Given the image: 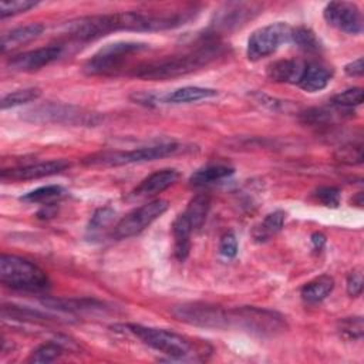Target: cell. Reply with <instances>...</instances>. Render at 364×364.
<instances>
[{"mask_svg": "<svg viewBox=\"0 0 364 364\" xmlns=\"http://www.w3.org/2000/svg\"><path fill=\"white\" fill-rule=\"evenodd\" d=\"M38 3L31 0H11V1H1L0 3V17L6 18L10 16H17L20 13H24L33 7H36Z\"/></svg>", "mask_w": 364, "mask_h": 364, "instance_id": "obj_33", "label": "cell"}, {"mask_svg": "<svg viewBox=\"0 0 364 364\" xmlns=\"http://www.w3.org/2000/svg\"><path fill=\"white\" fill-rule=\"evenodd\" d=\"M1 314L4 318L10 317L11 320L37 323V324H46V323L55 321V318L50 314L41 313L38 310H34V309H30L26 306H16V304H4Z\"/></svg>", "mask_w": 364, "mask_h": 364, "instance_id": "obj_23", "label": "cell"}, {"mask_svg": "<svg viewBox=\"0 0 364 364\" xmlns=\"http://www.w3.org/2000/svg\"><path fill=\"white\" fill-rule=\"evenodd\" d=\"M182 148L179 144H158L129 151H107L85 158L84 164L98 166H121L129 164H141L175 155Z\"/></svg>", "mask_w": 364, "mask_h": 364, "instance_id": "obj_5", "label": "cell"}, {"mask_svg": "<svg viewBox=\"0 0 364 364\" xmlns=\"http://www.w3.org/2000/svg\"><path fill=\"white\" fill-rule=\"evenodd\" d=\"M209 208H210V199L205 193L196 195L195 198H192L189 200V203H188L186 209L182 212V215L186 218V220L189 222L193 232L198 230L199 228H202V225L205 223Z\"/></svg>", "mask_w": 364, "mask_h": 364, "instance_id": "obj_24", "label": "cell"}, {"mask_svg": "<svg viewBox=\"0 0 364 364\" xmlns=\"http://www.w3.org/2000/svg\"><path fill=\"white\" fill-rule=\"evenodd\" d=\"M41 303L48 309L68 313H82L104 309L102 303L91 299H44Z\"/></svg>", "mask_w": 364, "mask_h": 364, "instance_id": "obj_22", "label": "cell"}, {"mask_svg": "<svg viewBox=\"0 0 364 364\" xmlns=\"http://www.w3.org/2000/svg\"><path fill=\"white\" fill-rule=\"evenodd\" d=\"M148 50V44L139 41H118L100 48L82 67L88 75H112L122 70L131 55Z\"/></svg>", "mask_w": 364, "mask_h": 364, "instance_id": "obj_4", "label": "cell"}, {"mask_svg": "<svg viewBox=\"0 0 364 364\" xmlns=\"http://www.w3.org/2000/svg\"><path fill=\"white\" fill-rule=\"evenodd\" d=\"M331 77L333 70L328 65L320 61H304L303 71L296 85L306 92H317L327 87Z\"/></svg>", "mask_w": 364, "mask_h": 364, "instance_id": "obj_15", "label": "cell"}, {"mask_svg": "<svg viewBox=\"0 0 364 364\" xmlns=\"http://www.w3.org/2000/svg\"><path fill=\"white\" fill-rule=\"evenodd\" d=\"M304 61L289 58V60H279L272 63L266 74L274 82H287V84H297L300 74L303 71Z\"/></svg>", "mask_w": 364, "mask_h": 364, "instance_id": "obj_18", "label": "cell"}, {"mask_svg": "<svg viewBox=\"0 0 364 364\" xmlns=\"http://www.w3.org/2000/svg\"><path fill=\"white\" fill-rule=\"evenodd\" d=\"M233 173H235V169L232 166L222 165V164L208 165L205 168L195 171L189 178V183L195 188H202V186H208V185L220 182V181L232 176Z\"/></svg>", "mask_w": 364, "mask_h": 364, "instance_id": "obj_21", "label": "cell"}, {"mask_svg": "<svg viewBox=\"0 0 364 364\" xmlns=\"http://www.w3.org/2000/svg\"><path fill=\"white\" fill-rule=\"evenodd\" d=\"M67 168H70V162H67L65 159H53V161H44L38 164L4 169L1 171L0 176L3 181H30V179H40V178L61 173Z\"/></svg>", "mask_w": 364, "mask_h": 364, "instance_id": "obj_14", "label": "cell"}, {"mask_svg": "<svg viewBox=\"0 0 364 364\" xmlns=\"http://www.w3.org/2000/svg\"><path fill=\"white\" fill-rule=\"evenodd\" d=\"M172 316L186 324L205 328H228L230 327V310L219 306L191 301L182 303L172 309Z\"/></svg>", "mask_w": 364, "mask_h": 364, "instance_id": "obj_8", "label": "cell"}, {"mask_svg": "<svg viewBox=\"0 0 364 364\" xmlns=\"http://www.w3.org/2000/svg\"><path fill=\"white\" fill-rule=\"evenodd\" d=\"M218 91L213 88H203V87H182L178 90H173L172 92H168L162 97H159L161 102L165 104H188L195 102L206 98L216 97Z\"/></svg>", "mask_w": 364, "mask_h": 364, "instance_id": "obj_19", "label": "cell"}, {"mask_svg": "<svg viewBox=\"0 0 364 364\" xmlns=\"http://www.w3.org/2000/svg\"><path fill=\"white\" fill-rule=\"evenodd\" d=\"M233 326L257 336H274L287 327L279 313L250 306L230 309V327Z\"/></svg>", "mask_w": 364, "mask_h": 364, "instance_id": "obj_6", "label": "cell"}, {"mask_svg": "<svg viewBox=\"0 0 364 364\" xmlns=\"http://www.w3.org/2000/svg\"><path fill=\"white\" fill-rule=\"evenodd\" d=\"M344 71L350 77H361L364 73V65H363V57H358L357 60L346 64Z\"/></svg>", "mask_w": 364, "mask_h": 364, "instance_id": "obj_38", "label": "cell"}, {"mask_svg": "<svg viewBox=\"0 0 364 364\" xmlns=\"http://www.w3.org/2000/svg\"><path fill=\"white\" fill-rule=\"evenodd\" d=\"M63 54V47L58 44H51L40 48H34L30 51H24L17 54L9 60V67L13 71L18 73H30L40 70L53 61L58 60Z\"/></svg>", "mask_w": 364, "mask_h": 364, "instance_id": "obj_13", "label": "cell"}, {"mask_svg": "<svg viewBox=\"0 0 364 364\" xmlns=\"http://www.w3.org/2000/svg\"><path fill=\"white\" fill-rule=\"evenodd\" d=\"M168 202L164 199H154L134 210L128 212L124 218H121L112 228V237L115 239H127L135 236L145 230L152 222L161 218L166 209Z\"/></svg>", "mask_w": 364, "mask_h": 364, "instance_id": "obj_9", "label": "cell"}, {"mask_svg": "<svg viewBox=\"0 0 364 364\" xmlns=\"http://www.w3.org/2000/svg\"><path fill=\"white\" fill-rule=\"evenodd\" d=\"M121 328L127 330L148 347L168 355L176 361H198L205 360L206 354H210L212 348L205 343H198L193 338L173 333L165 328L146 327L141 324H124Z\"/></svg>", "mask_w": 364, "mask_h": 364, "instance_id": "obj_2", "label": "cell"}, {"mask_svg": "<svg viewBox=\"0 0 364 364\" xmlns=\"http://www.w3.org/2000/svg\"><path fill=\"white\" fill-rule=\"evenodd\" d=\"M219 253L226 257V259H232L237 255V240L235 237L233 233H225L220 237L219 242Z\"/></svg>", "mask_w": 364, "mask_h": 364, "instance_id": "obj_37", "label": "cell"}, {"mask_svg": "<svg viewBox=\"0 0 364 364\" xmlns=\"http://www.w3.org/2000/svg\"><path fill=\"white\" fill-rule=\"evenodd\" d=\"M286 220V212L284 210H273L266 218L253 229L252 235L256 242H266L272 236L277 235Z\"/></svg>", "mask_w": 364, "mask_h": 364, "instance_id": "obj_25", "label": "cell"}, {"mask_svg": "<svg viewBox=\"0 0 364 364\" xmlns=\"http://www.w3.org/2000/svg\"><path fill=\"white\" fill-rule=\"evenodd\" d=\"M323 16L330 26L347 34H361L363 31V14L355 3L330 1L323 10Z\"/></svg>", "mask_w": 364, "mask_h": 364, "instance_id": "obj_12", "label": "cell"}, {"mask_svg": "<svg viewBox=\"0 0 364 364\" xmlns=\"http://www.w3.org/2000/svg\"><path fill=\"white\" fill-rule=\"evenodd\" d=\"M310 240H311V245H313L314 250H321L324 247V245H326V236L323 233H320V232L313 233Z\"/></svg>", "mask_w": 364, "mask_h": 364, "instance_id": "obj_39", "label": "cell"}, {"mask_svg": "<svg viewBox=\"0 0 364 364\" xmlns=\"http://www.w3.org/2000/svg\"><path fill=\"white\" fill-rule=\"evenodd\" d=\"M334 289V280L328 274H321L310 282H307L301 290L300 296L307 304H317L323 301Z\"/></svg>", "mask_w": 364, "mask_h": 364, "instance_id": "obj_20", "label": "cell"}, {"mask_svg": "<svg viewBox=\"0 0 364 364\" xmlns=\"http://www.w3.org/2000/svg\"><path fill=\"white\" fill-rule=\"evenodd\" d=\"M24 119L38 124H67V125H91L97 122V115L82 108L61 102H46L34 107L24 114Z\"/></svg>", "mask_w": 364, "mask_h": 364, "instance_id": "obj_7", "label": "cell"}, {"mask_svg": "<svg viewBox=\"0 0 364 364\" xmlns=\"http://www.w3.org/2000/svg\"><path fill=\"white\" fill-rule=\"evenodd\" d=\"M179 178V173L176 169L168 168V169H161L149 176H146L141 183L132 191V196L135 198H149L156 193L164 192L168 189L171 185H173Z\"/></svg>", "mask_w": 364, "mask_h": 364, "instance_id": "obj_16", "label": "cell"}, {"mask_svg": "<svg viewBox=\"0 0 364 364\" xmlns=\"http://www.w3.org/2000/svg\"><path fill=\"white\" fill-rule=\"evenodd\" d=\"M337 331L338 334L346 340H361L364 324L363 317H344L337 323Z\"/></svg>", "mask_w": 364, "mask_h": 364, "instance_id": "obj_29", "label": "cell"}, {"mask_svg": "<svg viewBox=\"0 0 364 364\" xmlns=\"http://www.w3.org/2000/svg\"><path fill=\"white\" fill-rule=\"evenodd\" d=\"M220 54L222 46L218 38L215 36H206L195 46V48L136 65L132 71V75L149 81L172 80L206 67Z\"/></svg>", "mask_w": 364, "mask_h": 364, "instance_id": "obj_1", "label": "cell"}, {"mask_svg": "<svg viewBox=\"0 0 364 364\" xmlns=\"http://www.w3.org/2000/svg\"><path fill=\"white\" fill-rule=\"evenodd\" d=\"M290 41L296 44L297 48H300L304 53L309 54H317L321 51V43L316 33L304 26L299 27H291L290 33Z\"/></svg>", "mask_w": 364, "mask_h": 364, "instance_id": "obj_26", "label": "cell"}, {"mask_svg": "<svg viewBox=\"0 0 364 364\" xmlns=\"http://www.w3.org/2000/svg\"><path fill=\"white\" fill-rule=\"evenodd\" d=\"M262 11V6L247 1H232L220 6L212 18L213 34L220 31H233L243 27Z\"/></svg>", "mask_w": 364, "mask_h": 364, "instance_id": "obj_11", "label": "cell"}, {"mask_svg": "<svg viewBox=\"0 0 364 364\" xmlns=\"http://www.w3.org/2000/svg\"><path fill=\"white\" fill-rule=\"evenodd\" d=\"M0 280L4 286L23 291H43L50 284L43 269L14 255H1Z\"/></svg>", "mask_w": 364, "mask_h": 364, "instance_id": "obj_3", "label": "cell"}, {"mask_svg": "<svg viewBox=\"0 0 364 364\" xmlns=\"http://www.w3.org/2000/svg\"><path fill=\"white\" fill-rule=\"evenodd\" d=\"M114 216H115V210L111 209V208H108V206L97 209V210L92 213V216H91V219H90V223H88V226H87V235H88L90 237H94L97 233H100L101 230H104V229L112 222Z\"/></svg>", "mask_w": 364, "mask_h": 364, "instance_id": "obj_30", "label": "cell"}, {"mask_svg": "<svg viewBox=\"0 0 364 364\" xmlns=\"http://www.w3.org/2000/svg\"><path fill=\"white\" fill-rule=\"evenodd\" d=\"M64 195V189L60 185H46L40 186L34 191H30L24 193L20 200L28 202V203H44V205H53L54 200L60 199Z\"/></svg>", "mask_w": 364, "mask_h": 364, "instance_id": "obj_27", "label": "cell"}, {"mask_svg": "<svg viewBox=\"0 0 364 364\" xmlns=\"http://www.w3.org/2000/svg\"><path fill=\"white\" fill-rule=\"evenodd\" d=\"M291 27L283 21L272 23L255 30L246 47V55L250 61H257L273 54L283 43L290 41Z\"/></svg>", "mask_w": 364, "mask_h": 364, "instance_id": "obj_10", "label": "cell"}, {"mask_svg": "<svg viewBox=\"0 0 364 364\" xmlns=\"http://www.w3.org/2000/svg\"><path fill=\"white\" fill-rule=\"evenodd\" d=\"M41 95L40 88L37 87H30V88H23V90H16L13 92L6 94L1 98V109H7V108H14L23 104H27L30 101L37 100Z\"/></svg>", "mask_w": 364, "mask_h": 364, "instance_id": "obj_28", "label": "cell"}, {"mask_svg": "<svg viewBox=\"0 0 364 364\" xmlns=\"http://www.w3.org/2000/svg\"><path fill=\"white\" fill-rule=\"evenodd\" d=\"M313 196L326 208H338L340 199H341V192L340 189L334 186H321L314 191Z\"/></svg>", "mask_w": 364, "mask_h": 364, "instance_id": "obj_34", "label": "cell"}, {"mask_svg": "<svg viewBox=\"0 0 364 364\" xmlns=\"http://www.w3.org/2000/svg\"><path fill=\"white\" fill-rule=\"evenodd\" d=\"M363 269L361 267H355L350 272L348 277H347V293L351 297H357L361 294L363 291Z\"/></svg>", "mask_w": 364, "mask_h": 364, "instance_id": "obj_36", "label": "cell"}, {"mask_svg": "<svg viewBox=\"0 0 364 364\" xmlns=\"http://www.w3.org/2000/svg\"><path fill=\"white\" fill-rule=\"evenodd\" d=\"M63 354V347L58 343H44L38 346L28 357V363H51Z\"/></svg>", "mask_w": 364, "mask_h": 364, "instance_id": "obj_31", "label": "cell"}, {"mask_svg": "<svg viewBox=\"0 0 364 364\" xmlns=\"http://www.w3.org/2000/svg\"><path fill=\"white\" fill-rule=\"evenodd\" d=\"M363 97H364L363 88L354 87V88H348V90L334 95L331 102H333L334 107H338V108L350 111L353 107H357V105H360L363 102Z\"/></svg>", "mask_w": 364, "mask_h": 364, "instance_id": "obj_32", "label": "cell"}, {"mask_svg": "<svg viewBox=\"0 0 364 364\" xmlns=\"http://www.w3.org/2000/svg\"><path fill=\"white\" fill-rule=\"evenodd\" d=\"M43 30L44 27L40 23H30L26 26L11 28L10 31L1 36V44H0L1 53H7L10 50H14L23 44H27L36 40L43 33Z\"/></svg>", "mask_w": 364, "mask_h": 364, "instance_id": "obj_17", "label": "cell"}, {"mask_svg": "<svg viewBox=\"0 0 364 364\" xmlns=\"http://www.w3.org/2000/svg\"><path fill=\"white\" fill-rule=\"evenodd\" d=\"M338 161L348 164V165H355L363 162V146L361 144H353V145H346L341 146L337 152Z\"/></svg>", "mask_w": 364, "mask_h": 364, "instance_id": "obj_35", "label": "cell"}]
</instances>
